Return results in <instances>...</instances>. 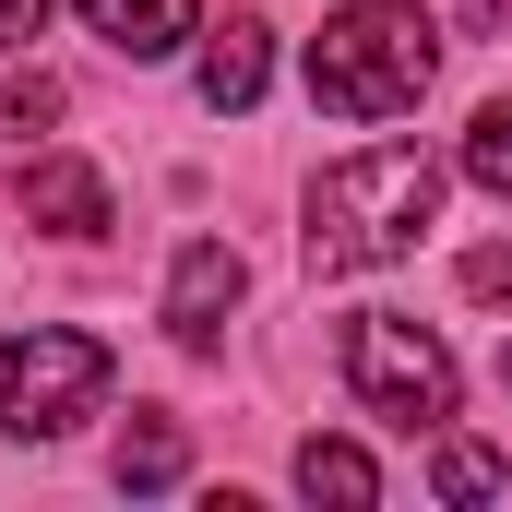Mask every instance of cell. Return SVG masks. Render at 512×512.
Instances as JSON below:
<instances>
[{
    "label": "cell",
    "instance_id": "6da1fadb",
    "mask_svg": "<svg viewBox=\"0 0 512 512\" xmlns=\"http://www.w3.org/2000/svg\"><path fill=\"white\" fill-rule=\"evenodd\" d=\"M429 215H441V167H429L417 143H370V155H346V167L310 179V227H298V251H310V274H358V262L417 251Z\"/></svg>",
    "mask_w": 512,
    "mask_h": 512
},
{
    "label": "cell",
    "instance_id": "7a4b0ae2",
    "mask_svg": "<svg viewBox=\"0 0 512 512\" xmlns=\"http://www.w3.org/2000/svg\"><path fill=\"white\" fill-rule=\"evenodd\" d=\"M429 72H441V24H429L417 0H346V12L310 36V108H334V120H393V108H417Z\"/></svg>",
    "mask_w": 512,
    "mask_h": 512
},
{
    "label": "cell",
    "instance_id": "3957f363",
    "mask_svg": "<svg viewBox=\"0 0 512 512\" xmlns=\"http://www.w3.org/2000/svg\"><path fill=\"white\" fill-rule=\"evenodd\" d=\"M108 382H120V358L96 334H72V322L0 334V429H24V441H60L72 417H96Z\"/></svg>",
    "mask_w": 512,
    "mask_h": 512
},
{
    "label": "cell",
    "instance_id": "277c9868",
    "mask_svg": "<svg viewBox=\"0 0 512 512\" xmlns=\"http://www.w3.org/2000/svg\"><path fill=\"white\" fill-rule=\"evenodd\" d=\"M346 382L393 429H441L453 417V346L417 310H346Z\"/></svg>",
    "mask_w": 512,
    "mask_h": 512
},
{
    "label": "cell",
    "instance_id": "5b68a950",
    "mask_svg": "<svg viewBox=\"0 0 512 512\" xmlns=\"http://www.w3.org/2000/svg\"><path fill=\"white\" fill-rule=\"evenodd\" d=\"M239 286H251V274H239V251H227V239H191V251H179V274H167V334H179L191 358H215V334H227Z\"/></svg>",
    "mask_w": 512,
    "mask_h": 512
},
{
    "label": "cell",
    "instance_id": "8992f818",
    "mask_svg": "<svg viewBox=\"0 0 512 512\" xmlns=\"http://www.w3.org/2000/svg\"><path fill=\"white\" fill-rule=\"evenodd\" d=\"M24 215L48 227V239H108L120 215H108V179L84 167V155H36L24 167Z\"/></svg>",
    "mask_w": 512,
    "mask_h": 512
},
{
    "label": "cell",
    "instance_id": "52a82bcc",
    "mask_svg": "<svg viewBox=\"0 0 512 512\" xmlns=\"http://www.w3.org/2000/svg\"><path fill=\"white\" fill-rule=\"evenodd\" d=\"M84 24H96L120 60H167L179 36H203V24H191V0H84Z\"/></svg>",
    "mask_w": 512,
    "mask_h": 512
},
{
    "label": "cell",
    "instance_id": "ba28073f",
    "mask_svg": "<svg viewBox=\"0 0 512 512\" xmlns=\"http://www.w3.org/2000/svg\"><path fill=\"white\" fill-rule=\"evenodd\" d=\"M262 72H274V48H262V24H251V12L203 36V108H251V96H262Z\"/></svg>",
    "mask_w": 512,
    "mask_h": 512
},
{
    "label": "cell",
    "instance_id": "9c48e42d",
    "mask_svg": "<svg viewBox=\"0 0 512 512\" xmlns=\"http://www.w3.org/2000/svg\"><path fill=\"white\" fill-rule=\"evenodd\" d=\"M108 465H120V489H179L191 477V441H179V417H131Z\"/></svg>",
    "mask_w": 512,
    "mask_h": 512
},
{
    "label": "cell",
    "instance_id": "30bf717a",
    "mask_svg": "<svg viewBox=\"0 0 512 512\" xmlns=\"http://www.w3.org/2000/svg\"><path fill=\"white\" fill-rule=\"evenodd\" d=\"M298 489H310V501H382V465H370V453H358V441H298Z\"/></svg>",
    "mask_w": 512,
    "mask_h": 512
},
{
    "label": "cell",
    "instance_id": "8fae6325",
    "mask_svg": "<svg viewBox=\"0 0 512 512\" xmlns=\"http://www.w3.org/2000/svg\"><path fill=\"white\" fill-rule=\"evenodd\" d=\"M429 489H441V501H501L512 465L489 453V441H441V453H429Z\"/></svg>",
    "mask_w": 512,
    "mask_h": 512
},
{
    "label": "cell",
    "instance_id": "7c38bea8",
    "mask_svg": "<svg viewBox=\"0 0 512 512\" xmlns=\"http://www.w3.org/2000/svg\"><path fill=\"white\" fill-rule=\"evenodd\" d=\"M60 120V72H0V143H36Z\"/></svg>",
    "mask_w": 512,
    "mask_h": 512
},
{
    "label": "cell",
    "instance_id": "4fadbf2b",
    "mask_svg": "<svg viewBox=\"0 0 512 512\" xmlns=\"http://www.w3.org/2000/svg\"><path fill=\"white\" fill-rule=\"evenodd\" d=\"M465 179L512 203V96H501V108H477V131H465Z\"/></svg>",
    "mask_w": 512,
    "mask_h": 512
},
{
    "label": "cell",
    "instance_id": "5bb4252c",
    "mask_svg": "<svg viewBox=\"0 0 512 512\" xmlns=\"http://www.w3.org/2000/svg\"><path fill=\"white\" fill-rule=\"evenodd\" d=\"M465 298H512V239H489V251H465Z\"/></svg>",
    "mask_w": 512,
    "mask_h": 512
},
{
    "label": "cell",
    "instance_id": "9a60e30c",
    "mask_svg": "<svg viewBox=\"0 0 512 512\" xmlns=\"http://www.w3.org/2000/svg\"><path fill=\"white\" fill-rule=\"evenodd\" d=\"M36 24H48V0H0V48H24Z\"/></svg>",
    "mask_w": 512,
    "mask_h": 512
},
{
    "label": "cell",
    "instance_id": "2e32d148",
    "mask_svg": "<svg viewBox=\"0 0 512 512\" xmlns=\"http://www.w3.org/2000/svg\"><path fill=\"white\" fill-rule=\"evenodd\" d=\"M453 12H465V24H501V0H453Z\"/></svg>",
    "mask_w": 512,
    "mask_h": 512
},
{
    "label": "cell",
    "instance_id": "e0dca14e",
    "mask_svg": "<svg viewBox=\"0 0 512 512\" xmlns=\"http://www.w3.org/2000/svg\"><path fill=\"white\" fill-rule=\"evenodd\" d=\"M501 382H512V346H501Z\"/></svg>",
    "mask_w": 512,
    "mask_h": 512
}]
</instances>
